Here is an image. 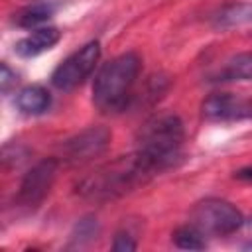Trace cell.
Listing matches in <instances>:
<instances>
[{
	"label": "cell",
	"mask_w": 252,
	"mask_h": 252,
	"mask_svg": "<svg viewBox=\"0 0 252 252\" xmlns=\"http://www.w3.org/2000/svg\"><path fill=\"white\" fill-rule=\"evenodd\" d=\"M215 83H238V81H252V51L236 53L224 61V65L217 71L211 79Z\"/></svg>",
	"instance_id": "obj_12"
},
{
	"label": "cell",
	"mask_w": 252,
	"mask_h": 252,
	"mask_svg": "<svg viewBox=\"0 0 252 252\" xmlns=\"http://www.w3.org/2000/svg\"><path fill=\"white\" fill-rule=\"evenodd\" d=\"M110 144V130L104 126H91L65 140L61 154L69 163H85L106 152Z\"/></svg>",
	"instance_id": "obj_7"
},
{
	"label": "cell",
	"mask_w": 252,
	"mask_h": 252,
	"mask_svg": "<svg viewBox=\"0 0 252 252\" xmlns=\"http://www.w3.org/2000/svg\"><path fill=\"white\" fill-rule=\"evenodd\" d=\"M152 177L154 175L150 173V169L142 163L136 152H132L130 156H124L83 179L79 185V193L94 201H108L134 191Z\"/></svg>",
	"instance_id": "obj_3"
},
{
	"label": "cell",
	"mask_w": 252,
	"mask_h": 252,
	"mask_svg": "<svg viewBox=\"0 0 252 252\" xmlns=\"http://www.w3.org/2000/svg\"><path fill=\"white\" fill-rule=\"evenodd\" d=\"M201 114L211 122H234L252 118V98L234 93H213L201 102Z\"/></svg>",
	"instance_id": "obj_8"
},
{
	"label": "cell",
	"mask_w": 252,
	"mask_h": 252,
	"mask_svg": "<svg viewBox=\"0 0 252 252\" xmlns=\"http://www.w3.org/2000/svg\"><path fill=\"white\" fill-rule=\"evenodd\" d=\"M244 232V242H242V248H252V219H244V224L240 228Z\"/></svg>",
	"instance_id": "obj_18"
},
{
	"label": "cell",
	"mask_w": 252,
	"mask_h": 252,
	"mask_svg": "<svg viewBox=\"0 0 252 252\" xmlns=\"http://www.w3.org/2000/svg\"><path fill=\"white\" fill-rule=\"evenodd\" d=\"M136 248H138V244H136V240L132 238L130 232L120 230V232L114 234L112 250H116V252H132V250H136Z\"/></svg>",
	"instance_id": "obj_16"
},
{
	"label": "cell",
	"mask_w": 252,
	"mask_h": 252,
	"mask_svg": "<svg viewBox=\"0 0 252 252\" xmlns=\"http://www.w3.org/2000/svg\"><path fill=\"white\" fill-rule=\"evenodd\" d=\"M98 234V222L93 217H85L75 224V230L71 232V246H85L93 242Z\"/></svg>",
	"instance_id": "obj_15"
},
{
	"label": "cell",
	"mask_w": 252,
	"mask_h": 252,
	"mask_svg": "<svg viewBox=\"0 0 252 252\" xmlns=\"http://www.w3.org/2000/svg\"><path fill=\"white\" fill-rule=\"evenodd\" d=\"M16 106L22 114L37 116V114H43L51 106V94L41 85H28V87L18 91Z\"/></svg>",
	"instance_id": "obj_11"
},
{
	"label": "cell",
	"mask_w": 252,
	"mask_h": 252,
	"mask_svg": "<svg viewBox=\"0 0 252 252\" xmlns=\"http://www.w3.org/2000/svg\"><path fill=\"white\" fill-rule=\"evenodd\" d=\"M142 71V59L134 51H126L104 63L94 75L93 104L102 114H116L130 106L134 89Z\"/></svg>",
	"instance_id": "obj_2"
},
{
	"label": "cell",
	"mask_w": 252,
	"mask_h": 252,
	"mask_svg": "<svg viewBox=\"0 0 252 252\" xmlns=\"http://www.w3.org/2000/svg\"><path fill=\"white\" fill-rule=\"evenodd\" d=\"M55 10H57V4H53L51 0H33L22 6L14 14V24L24 30H35L47 24V20L55 14Z\"/></svg>",
	"instance_id": "obj_10"
},
{
	"label": "cell",
	"mask_w": 252,
	"mask_h": 252,
	"mask_svg": "<svg viewBox=\"0 0 252 252\" xmlns=\"http://www.w3.org/2000/svg\"><path fill=\"white\" fill-rule=\"evenodd\" d=\"M171 240L181 250H203L207 246L205 234L195 224H191V222L175 228L173 234H171Z\"/></svg>",
	"instance_id": "obj_14"
},
{
	"label": "cell",
	"mask_w": 252,
	"mask_h": 252,
	"mask_svg": "<svg viewBox=\"0 0 252 252\" xmlns=\"http://www.w3.org/2000/svg\"><path fill=\"white\" fill-rule=\"evenodd\" d=\"M215 26L217 28H236L252 22V2H230L222 6L215 14Z\"/></svg>",
	"instance_id": "obj_13"
},
{
	"label": "cell",
	"mask_w": 252,
	"mask_h": 252,
	"mask_svg": "<svg viewBox=\"0 0 252 252\" xmlns=\"http://www.w3.org/2000/svg\"><path fill=\"white\" fill-rule=\"evenodd\" d=\"M189 222L205 236H228L242 228L244 217L224 199H205L193 207Z\"/></svg>",
	"instance_id": "obj_4"
},
{
	"label": "cell",
	"mask_w": 252,
	"mask_h": 252,
	"mask_svg": "<svg viewBox=\"0 0 252 252\" xmlns=\"http://www.w3.org/2000/svg\"><path fill=\"white\" fill-rule=\"evenodd\" d=\"M185 128L179 116L161 114L150 118L136 136V156L152 175L175 167L183 159Z\"/></svg>",
	"instance_id": "obj_1"
},
{
	"label": "cell",
	"mask_w": 252,
	"mask_h": 252,
	"mask_svg": "<svg viewBox=\"0 0 252 252\" xmlns=\"http://www.w3.org/2000/svg\"><path fill=\"white\" fill-rule=\"evenodd\" d=\"M16 81H18L16 71H12V69L8 67V63H2V77H0V83H2V91H4V94H8L10 87L16 85Z\"/></svg>",
	"instance_id": "obj_17"
},
{
	"label": "cell",
	"mask_w": 252,
	"mask_h": 252,
	"mask_svg": "<svg viewBox=\"0 0 252 252\" xmlns=\"http://www.w3.org/2000/svg\"><path fill=\"white\" fill-rule=\"evenodd\" d=\"M98 59L100 43L96 39L85 43L55 67V71L51 73V85L59 91H73L81 87L94 73Z\"/></svg>",
	"instance_id": "obj_5"
},
{
	"label": "cell",
	"mask_w": 252,
	"mask_h": 252,
	"mask_svg": "<svg viewBox=\"0 0 252 252\" xmlns=\"http://www.w3.org/2000/svg\"><path fill=\"white\" fill-rule=\"evenodd\" d=\"M61 39V32L53 26H41L32 30L28 35H24L20 41H16L14 49L20 57H35L43 51H49L51 47H55Z\"/></svg>",
	"instance_id": "obj_9"
},
{
	"label": "cell",
	"mask_w": 252,
	"mask_h": 252,
	"mask_svg": "<svg viewBox=\"0 0 252 252\" xmlns=\"http://www.w3.org/2000/svg\"><path fill=\"white\" fill-rule=\"evenodd\" d=\"M57 167L59 161L55 158H45L41 161H37L22 179L18 195H16V203L22 209H35L41 205V201L47 197L49 189L53 187L55 175H57Z\"/></svg>",
	"instance_id": "obj_6"
},
{
	"label": "cell",
	"mask_w": 252,
	"mask_h": 252,
	"mask_svg": "<svg viewBox=\"0 0 252 252\" xmlns=\"http://www.w3.org/2000/svg\"><path fill=\"white\" fill-rule=\"evenodd\" d=\"M234 179L244 181V183H252V165H246V167L234 171Z\"/></svg>",
	"instance_id": "obj_19"
}]
</instances>
